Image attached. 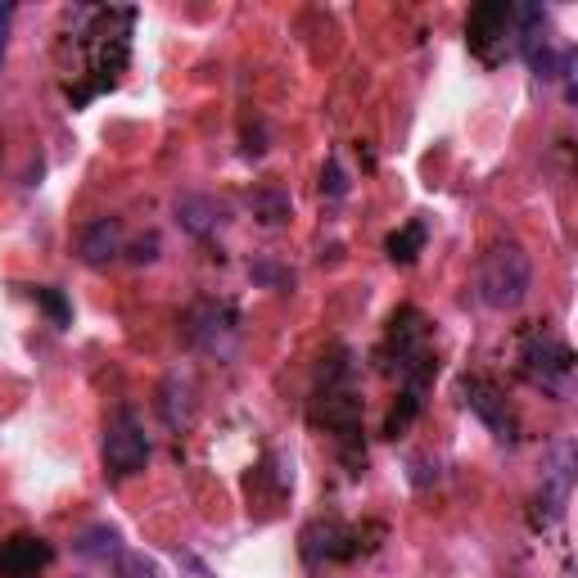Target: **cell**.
Wrapping results in <instances>:
<instances>
[{
    "instance_id": "20",
    "label": "cell",
    "mask_w": 578,
    "mask_h": 578,
    "mask_svg": "<svg viewBox=\"0 0 578 578\" xmlns=\"http://www.w3.org/2000/svg\"><path fill=\"white\" fill-rule=\"evenodd\" d=\"M10 19H14V10H0V59H5V37H10Z\"/></svg>"
},
{
    "instance_id": "3",
    "label": "cell",
    "mask_w": 578,
    "mask_h": 578,
    "mask_svg": "<svg viewBox=\"0 0 578 578\" xmlns=\"http://www.w3.org/2000/svg\"><path fill=\"white\" fill-rule=\"evenodd\" d=\"M186 339L199 353H213V357H231L235 353V339H240V312L235 303H194L186 312Z\"/></svg>"
},
{
    "instance_id": "18",
    "label": "cell",
    "mask_w": 578,
    "mask_h": 578,
    "mask_svg": "<svg viewBox=\"0 0 578 578\" xmlns=\"http://www.w3.org/2000/svg\"><path fill=\"white\" fill-rule=\"evenodd\" d=\"M321 190H330L334 199H339V194H344V190H349V181H344V167H339L334 158L326 163V173H321Z\"/></svg>"
},
{
    "instance_id": "19",
    "label": "cell",
    "mask_w": 578,
    "mask_h": 578,
    "mask_svg": "<svg viewBox=\"0 0 578 578\" xmlns=\"http://www.w3.org/2000/svg\"><path fill=\"white\" fill-rule=\"evenodd\" d=\"M154 258H158V240H154V235L131 249V262H154Z\"/></svg>"
},
{
    "instance_id": "5",
    "label": "cell",
    "mask_w": 578,
    "mask_h": 578,
    "mask_svg": "<svg viewBox=\"0 0 578 578\" xmlns=\"http://www.w3.org/2000/svg\"><path fill=\"white\" fill-rule=\"evenodd\" d=\"M145 461H150V438L141 421L131 412H118L105 429V465L114 474H135V470H145Z\"/></svg>"
},
{
    "instance_id": "17",
    "label": "cell",
    "mask_w": 578,
    "mask_h": 578,
    "mask_svg": "<svg viewBox=\"0 0 578 578\" xmlns=\"http://www.w3.org/2000/svg\"><path fill=\"white\" fill-rule=\"evenodd\" d=\"M37 303L50 312L55 326H68V321H73V308H68V298H63L59 290H37Z\"/></svg>"
},
{
    "instance_id": "13",
    "label": "cell",
    "mask_w": 578,
    "mask_h": 578,
    "mask_svg": "<svg viewBox=\"0 0 578 578\" xmlns=\"http://www.w3.org/2000/svg\"><path fill=\"white\" fill-rule=\"evenodd\" d=\"M177 217H181L186 231L209 235V231L222 222V209H217V203H213L209 194H186V199H177Z\"/></svg>"
},
{
    "instance_id": "15",
    "label": "cell",
    "mask_w": 578,
    "mask_h": 578,
    "mask_svg": "<svg viewBox=\"0 0 578 578\" xmlns=\"http://www.w3.org/2000/svg\"><path fill=\"white\" fill-rule=\"evenodd\" d=\"M109 569H114V578H163L154 561H145L141 552H127V547H122V556Z\"/></svg>"
},
{
    "instance_id": "8",
    "label": "cell",
    "mask_w": 578,
    "mask_h": 578,
    "mask_svg": "<svg viewBox=\"0 0 578 578\" xmlns=\"http://www.w3.org/2000/svg\"><path fill=\"white\" fill-rule=\"evenodd\" d=\"M50 561H55V552L46 547L42 538L19 533V538H10L5 547H0V578H32L37 569H46Z\"/></svg>"
},
{
    "instance_id": "14",
    "label": "cell",
    "mask_w": 578,
    "mask_h": 578,
    "mask_svg": "<svg viewBox=\"0 0 578 578\" xmlns=\"http://www.w3.org/2000/svg\"><path fill=\"white\" fill-rule=\"evenodd\" d=\"M385 249H389V258L402 262V267H406V262H416L421 249H425V226H421V222H406L402 231L389 235V245H385Z\"/></svg>"
},
{
    "instance_id": "7",
    "label": "cell",
    "mask_w": 578,
    "mask_h": 578,
    "mask_svg": "<svg viewBox=\"0 0 578 578\" xmlns=\"http://www.w3.org/2000/svg\"><path fill=\"white\" fill-rule=\"evenodd\" d=\"M362 552V542L349 524L339 520H317L303 529V561L308 565H321V561H353Z\"/></svg>"
},
{
    "instance_id": "6",
    "label": "cell",
    "mask_w": 578,
    "mask_h": 578,
    "mask_svg": "<svg viewBox=\"0 0 578 578\" xmlns=\"http://www.w3.org/2000/svg\"><path fill=\"white\" fill-rule=\"evenodd\" d=\"M461 398H465V406L474 416H480L502 444H516V416H511V406H506V398H502V389L497 385H488V380H480V376H470V380H461Z\"/></svg>"
},
{
    "instance_id": "21",
    "label": "cell",
    "mask_w": 578,
    "mask_h": 578,
    "mask_svg": "<svg viewBox=\"0 0 578 578\" xmlns=\"http://www.w3.org/2000/svg\"><path fill=\"white\" fill-rule=\"evenodd\" d=\"M194 578H203V574H194Z\"/></svg>"
},
{
    "instance_id": "11",
    "label": "cell",
    "mask_w": 578,
    "mask_h": 578,
    "mask_svg": "<svg viewBox=\"0 0 578 578\" xmlns=\"http://www.w3.org/2000/svg\"><path fill=\"white\" fill-rule=\"evenodd\" d=\"M73 552L82 556V561H95V565H114L118 556H122V538H118V529H109V524H91L78 542H73Z\"/></svg>"
},
{
    "instance_id": "2",
    "label": "cell",
    "mask_w": 578,
    "mask_h": 578,
    "mask_svg": "<svg viewBox=\"0 0 578 578\" xmlns=\"http://www.w3.org/2000/svg\"><path fill=\"white\" fill-rule=\"evenodd\" d=\"M465 42L484 63H497L502 55H511L516 50V5H506V0L474 5L465 23Z\"/></svg>"
},
{
    "instance_id": "12",
    "label": "cell",
    "mask_w": 578,
    "mask_h": 578,
    "mask_svg": "<svg viewBox=\"0 0 578 578\" xmlns=\"http://www.w3.org/2000/svg\"><path fill=\"white\" fill-rule=\"evenodd\" d=\"M158 406H163V421H167V425H173V429H186V425H190V376L173 370V376H167V385H163Z\"/></svg>"
},
{
    "instance_id": "10",
    "label": "cell",
    "mask_w": 578,
    "mask_h": 578,
    "mask_svg": "<svg viewBox=\"0 0 578 578\" xmlns=\"http://www.w3.org/2000/svg\"><path fill=\"white\" fill-rule=\"evenodd\" d=\"M122 253V222L118 217H95L82 231V262L86 267H109Z\"/></svg>"
},
{
    "instance_id": "4",
    "label": "cell",
    "mask_w": 578,
    "mask_h": 578,
    "mask_svg": "<svg viewBox=\"0 0 578 578\" xmlns=\"http://www.w3.org/2000/svg\"><path fill=\"white\" fill-rule=\"evenodd\" d=\"M520 370H524V380H529V385L547 389V393H565V389H569V376H574V353L561 344L556 334L533 330V334L524 339Z\"/></svg>"
},
{
    "instance_id": "16",
    "label": "cell",
    "mask_w": 578,
    "mask_h": 578,
    "mask_svg": "<svg viewBox=\"0 0 578 578\" xmlns=\"http://www.w3.org/2000/svg\"><path fill=\"white\" fill-rule=\"evenodd\" d=\"M253 209H258V217H262L267 226H281V222L290 217V199L276 194V190H258V194H253Z\"/></svg>"
},
{
    "instance_id": "1",
    "label": "cell",
    "mask_w": 578,
    "mask_h": 578,
    "mask_svg": "<svg viewBox=\"0 0 578 578\" xmlns=\"http://www.w3.org/2000/svg\"><path fill=\"white\" fill-rule=\"evenodd\" d=\"M474 285H480V298L493 312H511L533 290V262L520 245H493L480 258V276H474Z\"/></svg>"
},
{
    "instance_id": "9",
    "label": "cell",
    "mask_w": 578,
    "mask_h": 578,
    "mask_svg": "<svg viewBox=\"0 0 578 578\" xmlns=\"http://www.w3.org/2000/svg\"><path fill=\"white\" fill-rule=\"evenodd\" d=\"M569 484H574V444H569V438H561V444L552 448L547 474H542V497H538V506H547L552 516H561L565 502H569Z\"/></svg>"
}]
</instances>
